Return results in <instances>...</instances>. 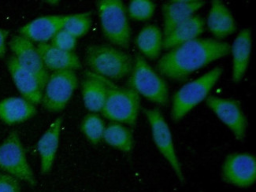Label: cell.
I'll list each match as a JSON object with an SVG mask.
<instances>
[{
  "instance_id": "6da1fadb",
  "label": "cell",
  "mask_w": 256,
  "mask_h": 192,
  "mask_svg": "<svg viewBox=\"0 0 256 192\" xmlns=\"http://www.w3.org/2000/svg\"><path fill=\"white\" fill-rule=\"evenodd\" d=\"M230 48L227 42L216 39L193 40L164 54L158 62L157 70L174 82H186L195 71L228 56Z\"/></svg>"
},
{
  "instance_id": "7a4b0ae2",
  "label": "cell",
  "mask_w": 256,
  "mask_h": 192,
  "mask_svg": "<svg viewBox=\"0 0 256 192\" xmlns=\"http://www.w3.org/2000/svg\"><path fill=\"white\" fill-rule=\"evenodd\" d=\"M86 62L93 74L108 80L122 79L131 74L132 57L110 45H91L86 49Z\"/></svg>"
},
{
  "instance_id": "3957f363",
  "label": "cell",
  "mask_w": 256,
  "mask_h": 192,
  "mask_svg": "<svg viewBox=\"0 0 256 192\" xmlns=\"http://www.w3.org/2000/svg\"><path fill=\"white\" fill-rule=\"evenodd\" d=\"M222 72V68L216 67L198 79L180 88L173 97L172 120L174 122H180L193 108L206 100Z\"/></svg>"
},
{
  "instance_id": "277c9868",
  "label": "cell",
  "mask_w": 256,
  "mask_h": 192,
  "mask_svg": "<svg viewBox=\"0 0 256 192\" xmlns=\"http://www.w3.org/2000/svg\"><path fill=\"white\" fill-rule=\"evenodd\" d=\"M108 87V96L101 113L108 120L134 126L139 114L140 98L131 88H122L102 78Z\"/></svg>"
},
{
  "instance_id": "5b68a950",
  "label": "cell",
  "mask_w": 256,
  "mask_h": 192,
  "mask_svg": "<svg viewBox=\"0 0 256 192\" xmlns=\"http://www.w3.org/2000/svg\"><path fill=\"white\" fill-rule=\"evenodd\" d=\"M97 8L105 38L116 46L128 48L131 28L122 1L100 0L97 2Z\"/></svg>"
},
{
  "instance_id": "8992f818",
  "label": "cell",
  "mask_w": 256,
  "mask_h": 192,
  "mask_svg": "<svg viewBox=\"0 0 256 192\" xmlns=\"http://www.w3.org/2000/svg\"><path fill=\"white\" fill-rule=\"evenodd\" d=\"M128 87L150 102L161 106L169 102V89L164 78L153 70L140 54H136L134 60Z\"/></svg>"
},
{
  "instance_id": "52a82bcc",
  "label": "cell",
  "mask_w": 256,
  "mask_h": 192,
  "mask_svg": "<svg viewBox=\"0 0 256 192\" xmlns=\"http://www.w3.org/2000/svg\"><path fill=\"white\" fill-rule=\"evenodd\" d=\"M0 170L32 186L36 184L35 176L28 164L17 131L10 133L0 144Z\"/></svg>"
},
{
  "instance_id": "ba28073f",
  "label": "cell",
  "mask_w": 256,
  "mask_h": 192,
  "mask_svg": "<svg viewBox=\"0 0 256 192\" xmlns=\"http://www.w3.org/2000/svg\"><path fill=\"white\" fill-rule=\"evenodd\" d=\"M144 113L150 126L153 141L156 148L167 162L169 163L176 178H178L182 183H184V174L182 171V164L176 156L169 124H167L164 115L157 108L144 109Z\"/></svg>"
},
{
  "instance_id": "9c48e42d",
  "label": "cell",
  "mask_w": 256,
  "mask_h": 192,
  "mask_svg": "<svg viewBox=\"0 0 256 192\" xmlns=\"http://www.w3.org/2000/svg\"><path fill=\"white\" fill-rule=\"evenodd\" d=\"M78 85V76L74 70L53 72L45 86L41 102L50 112L65 109Z\"/></svg>"
},
{
  "instance_id": "30bf717a",
  "label": "cell",
  "mask_w": 256,
  "mask_h": 192,
  "mask_svg": "<svg viewBox=\"0 0 256 192\" xmlns=\"http://www.w3.org/2000/svg\"><path fill=\"white\" fill-rule=\"evenodd\" d=\"M206 104L218 118L230 130L238 140H244L248 120L240 101L234 98L208 96L206 98Z\"/></svg>"
},
{
  "instance_id": "8fae6325",
  "label": "cell",
  "mask_w": 256,
  "mask_h": 192,
  "mask_svg": "<svg viewBox=\"0 0 256 192\" xmlns=\"http://www.w3.org/2000/svg\"><path fill=\"white\" fill-rule=\"evenodd\" d=\"M222 178L226 183L246 188L256 181V159L248 153H234L224 159Z\"/></svg>"
},
{
  "instance_id": "7c38bea8",
  "label": "cell",
  "mask_w": 256,
  "mask_h": 192,
  "mask_svg": "<svg viewBox=\"0 0 256 192\" xmlns=\"http://www.w3.org/2000/svg\"><path fill=\"white\" fill-rule=\"evenodd\" d=\"M9 46L18 62L34 74L44 90L50 75L34 42L22 36H14L10 41Z\"/></svg>"
},
{
  "instance_id": "4fadbf2b",
  "label": "cell",
  "mask_w": 256,
  "mask_h": 192,
  "mask_svg": "<svg viewBox=\"0 0 256 192\" xmlns=\"http://www.w3.org/2000/svg\"><path fill=\"white\" fill-rule=\"evenodd\" d=\"M70 15H49L38 18L19 28L20 36L28 40L39 44L48 42L64 30Z\"/></svg>"
},
{
  "instance_id": "5bb4252c",
  "label": "cell",
  "mask_w": 256,
  "mask_h": 192,
  "mask_svg": "<svg viewBox=\"0 0 256 192\" xmlns=\"http://www.w3.org/2000/svg\"><path fill=\"white\" fill-rule=\"evenodd\" d=\"M8 68L15 86L23 98L34 105L40 104L43 90L34 74L20 65L14 56L9 58Z\"/></svg>"
},
{
  "instance_id": "9a60e30c",
  "label": "cell",
  "mask_w": 256,
  "mask_h": 192,
  "mask_svg": "<svg viewBox=\"0 0 256 192\" xmlns=\"http://www.w3.org/2000/svg\"><path fill=\"white\" fill-rule=\"evenodd\" d=\"M204 1L198 0H173L162 6L164 15V37L169 35L176 26L192 17L194 14L204 6Z\"/></svg>"
},
{
  "instance_id": "2e32d148",
  "label": "cell",
  "mask_w": 256,
  "mask_h": 192,
  "mask_svg": "<svg viewBox=\"0 0 256 192\" xmlns=\"http://www.w3.org/2000/svg\"><path fill=\"white\" fill-rule=\"evenodd\" d=\"M36 48L48 71L58 72L82 68L80 60L74 52L60 50L48 42L38 44Z\"/></svg>"
},
{
  "instance_id": "e0dca14e",
  "label": "cell",
  "mask_w": 256,
  "mask_h": 192,
  "mask_svg": "<svg viewBox=\"0 0 256 192\" xmlns=\"http://www.w3.org/2000/svg\"><path fill=\"white\" fill-rule=\"evenodd\" d=\"M62 118L60 116L52 122L38 141V149L40 158V170L43 174L52 170L60 144Z\"/></svg>"
},
{
  "instance_id": "ac0fdd59",
  "label": "cell",
  "mask_w": 256,
  "mask_h": 192,
  "mask_svg": "<svg viewBox=\"0 0 256 192\" xmlns=\"http://www.w3.org/2000/svg\"><path fill=\"white\" fill-rule=\"evenodd\" d=\"M208 27L214 36L224 39L234 34L236 24L230 10L220 0H213L208 14Z\"/></svg>"
},
{
  "instance_id": "d6986e66",
  "label": "cell",
  "mask_w": 256,
  "mask_h": 192,
  "mask_svg": "<svg viewBox=\"0 0 256 192\" xmlns=\"http://www.w3.org/2000/svg\"><path fill=\"white\" fill-rule=\"evenodd\" d=\"M252 32L248 28L242 30L234 40L230 52L232 54V82L242 80L247 71L252 52Z\"/></svg>"
},
{
  "instance_id": "ffe728a7",
  "label": "cell",
  "mask_w": 256,
  "mask_h": 192,
  "mask_svg": "<svg viewBox=\"0 0 256 192\" xmlns=\"http://www.w3.org/2000/svg\"><path fill=\"white\" fill-rule=\"evenodd\" d=\"M36 114V106L23 97H9L0 102V119L9 126L26 122Z\"/></svg>"
},
{
  "instance_id": "44dd1931",
  "label": "cell",
  "mask_w": 256,
  "mask_h": 192,
  "mask_svg": "<svg viewBox=\"0 0 256 192\" xmlns=\"http://www.w3.org/2000/svg\"><path fill=\"white\" fill-rule=\"evenodd\" d=\"M205 22L200 16L193 15L184 22L182 23L164 37L162 48L171 50L184 42L197 39L204 31Z\"/></svg>"
},
{
  "instance_id": "7402d4cb",
  "label": "cell",
  "mask_w": 256,
  "mask_h": 192,
  "mask_svg": "<svg viewBox=\"0 0 256 192\" xmlns=\"http://www.w3.org/2000/svg\"><path fill=\"white\" fill-rule=\"evenodd\" d=\"M108 87L100 76L88 72L87 78L82 82L84 104L92 113L101 112L106 102Z\"/></svg>"
},
{
  "instance_id": "603a6c76",
  "label": "cell",
  "mask_w": 256,
  "mask_h": 192,
  "mask_svg": "<svg viewBox=\"0 0 256 192\" xmlns=\"http://www.w3.org/2000/svg\"><path fill=\"white\" fill-rule=\"evenodd\" d=\"M162 34L157 26L150 24L145 26L140 32L136 44L141 53L150 60L158 58L162 48Z\"/></svg>"
},
{
  "instance_id": "cb8c5ba5",
  "label": "cell",
  "mask_w": 256,
  "mask_h": 192,
  "mask_svg": "<svg viewBox=\"0 0 256 192\" xmlns=\"http://www.w3.org/2000/svg\"><path fill=\"white\" fill-rule=\"evenodd\" d=\"M102 140L109 146L126 153L131 152L134 146L131 130L117 122H112L106 126Z\"/></svg>"
},
{
  "instance_id": "d4e9b609",
  "label": "cell",
  "mask_w": 256,
  "mask_h": 192,
  "mask_svg": "<svg viewBox=\"0 0 256 192\" xmlns=\"http://www.w3.org/2000/svg\"><path fill=\"white\" fill-rule=\"evenodd\" d=\"M106 126L104 120L96 114L86 115L80 124V130L91 144L96 145L104 136Z\"/></svg>"
},
{
  "instance_id": "484cf974",
  "label": "cell",
  "mask_w": 256,
  "mask_h": 192,
  "mask_svg": "<svg viewBox=\"0 0 256 192\" xmlns=\"http://www.w3.org/2000/svg\"><path fill=\"white\" fill-rule=\"evenodd\" d=\"M92 26L91 13L70 15L64 30L75 38L84 36L90 31Z\"/></svg>"
},
{
  "instance_id": "4316f807",
  "label": "cell",
  "mask_w": 256,
  "mask_h": 192,
  "mask_svg": "<svg viewBox=\"0 0 256 192\" xmlns=\"http://www.w3.org/2000/svg\"><path fill=\"white\" fill-rule=\"evenodd\" d=\"M156 5L150 0H132L128 5L130 18L136 20H147L154 14Z\"/></svg>"
},
{
  "instance_id": "83f0119b",
  "label": "cell",
  "mask_w": 256,
  "mask_h": 192,
  "mask_svg": "<svg viewBox=\"0 0 256 192\" xmlns=\"http://www.w3.org/2000/svg\"><path fill=\"white\" fill-rule=\"evenodd\" d=\"M52 45L60 50L72 52L76 45V39L66 30H62L52 38Z\"/></svg>"
},
{
  "instance_id": "f1b7e54d",
  "label": "cell",
  "mask_w": 256,
  "mask_h": 192,
  "mask_svg": "<svg viewBox=\"0 0 256 192\" xmlns=\"http://www.w3.org/2000/svg\"><path fill=\"white\" fill-rule=\"evenodd\" d=\"M0 192H20L18 180L8 174H0Z\"/></svg>"
},
{
  "instance_id": "f546056e",
  "label": "cell",
  "mask_w": 256,
  "mask_h": 192,
  "mask_svg": "<svg viewBox=\"0 0 256 192\" xmlns=\"http://www.w3.org/2000/svg\"><path fill=\"white\" fill-rule=\"evenodd\" d=\"M9 36L8 30L0 28V58L6 54V40Z\"/></svg>"
}]
</instances>
